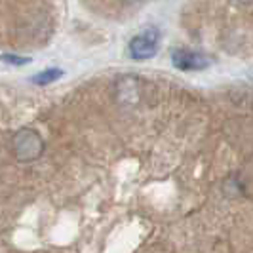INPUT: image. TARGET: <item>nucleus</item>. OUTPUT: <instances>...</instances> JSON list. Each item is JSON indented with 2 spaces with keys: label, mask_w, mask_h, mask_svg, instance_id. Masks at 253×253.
Listing matches in <instances>:
<instances>
[{
  "label": "nucleus",
  "mask_w": 253,
  "mask_h": 253,
  "mask_svg": "<svg viewBox=\"0 0 253 253\" xmlns=\"http://www.w3.org/2000/svg\"><path fill=\"white\" fill-rule=\"evenodd\" d=\"M10 149H12V154L15 156L17 162L31 164V162H37L38 158L44 154L46 145H44V139H42V135L38 133L37 129L21 127L12 135Z\"/></svg>",
  "instance_id": "nucleus-1"
},
{
  "label": "nucleus",
  "mask_w": 253,
  "mask_h": 253,
  "mask_svg": "<svg viewBox=\"0 0 253 253\" xmlns=\"http://www.w3.org/2000/svg\"><path fill=\"white\" fill-rule=\"evenodd\" d=\"M158 40H160L158 29L143 31L141 35L129 40V55L133 59H137V61L151 59L152 55H156V51H158Z\"/></svg>",
  "instance_id": "nucleus-2"
},
{
  "label": "nucleus",
  "mask_w": 253,
  "mask_h": 253,
  "mask_svg": "<svg viewBox=\"0 0 253 253\" xmlns=\"http://www.w3.org/2000/svg\"><path fill=\"white\" fill-rule=\"evenodd\" d=\"M114 97L124 107H133L139 103V80L135 76H120L114 82Z\"/></svg>",
  "instance_id": "nucleus-3"
},
{
  "label": "nucleus",
  "mask_w": 253,
  "mask_h": 253,
  "mask_svg": "<svg viewBox=\"0 0 253 253\" xmlns=\"http://www.w3.org/2000/svg\"><path fill=\"white\" fill-rule=\"evenodd\" d=\"M171 61L173 65L181 69V71H200V69H206L208 67V57L198 53V51H190L185 50V48H179L171 53Z\"/></svg>",
  "instance_id": "nucleus-4"
},
{
  "label": "nucleus",
  "mask_w": 253,
  "mask_h": 253,
  "mask_svg": "<svg viewBox=\"0 0 253 253\" xmlns=\"http://www.w3.org/2000/svg\"><path fill=\"white\" fill-rule=\"evenodd\" d=\"M61 76H63V71H61V69H46V71L38 73V75L33 78V82L38 84V86H46V84H50V82L59 80Z\"/></svg>",
  "instance_id": "nucleus-5"
},
{
  "label": "nucleus",
  "mask_w": 253,
  "mask_h": 253,
  "mask_svg": "<svg viewBox=\"0 0 253 253\" xmlns=\"http://www.w3.org/2000/svg\"><path fill=\"white\" fill-rule=\"evenodd\" d=\"M2 59H4L6 63H12V65H27V63H31V59H29V57H15V55H10V53L2 55Z\"/></svg>",
  "instance_id": "nucleus-6"
}]
</instances>
